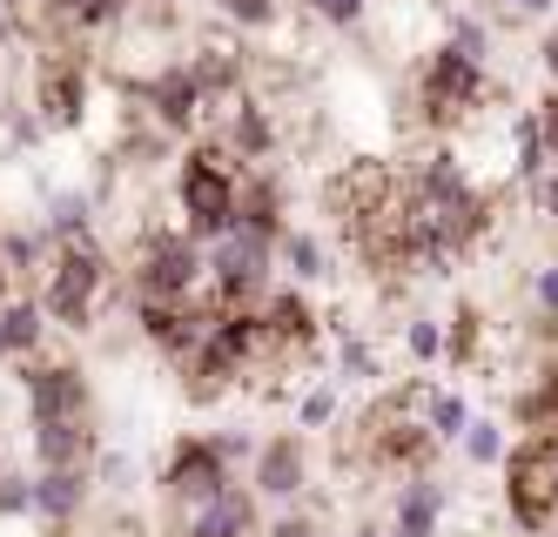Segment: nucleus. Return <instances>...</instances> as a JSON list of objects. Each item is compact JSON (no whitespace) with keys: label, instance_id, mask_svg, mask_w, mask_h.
<instances>
[{"label":"nucleus","instance_id":"9d476101","mask_svg":"<svg viewBox=\"0 0 558 537\" xmlns=\"http://www.w3.org/2000/svg\"><path fill=\"white\" fill-rule=\"evenodd\" d=\"M203 108H209V101H203V88H195L189 68H162V74L148 81V121H155L162 135H189L195 121H203Z\"/></svg>","mask_w":558,"mask_h":537},{"label":"nucleus","instance_id":"58836bf2","mask_svg":"<svg viewBox=\"0 0 558 537\" xmlns=\"http://www.w3.org/2000/svg\"><path fill=\"white\" fill-rule=\"evenodd\" d=\"M356 537H377V530H371V524H364V530H356Z\"/></svg>","mask_w":558,"mask_h":537},{"label":"nucleus","instance_id":"f8f14e48","mask_svg":"<svg viewBox=\"0 0 558 537\" xmlns=\"http://www.w3.org/2000/svg\"><path fill=\"white\" fill-rule=\"evenodd\" d=\"M276 216H283V195H276L269 175H235V235H256V242H276Z\"/></svg>","mask_w":558,"mask_h":537},{"label":"nucleus","instance_id":"39448f33","mask_svg":"<svg viewBox=\"0 0 558 537\" xmlns=\"http://www.w3.org/2000/svg\"><path fill=\"white\" fill-rule=\"evenodd\" d=\"M417 101H424V114H430V121H464L477 101H485V61L464 54L458 40L430 48L424 81H417Z\"/></svg>","mask_w":558,"mask_h":537},{"label":"nucleus","instance_id":"393cba45","mask_svg":"<svg viewBox=\"0 0 558 537\" xmlns=\"http://www.w3.org/2000/svg\"><path fill=\"white\" fill-rule=\"evenodd\" d=\"M21 511H34V498H27V477L0 471V517H21Z\"/></svg>","mask_w":558,"mask_h":537},{"label":"nucleus","instance_id":"1a4fd4ad","mask_svg":"<svg viewBox=\"0 0 558 537\" xmlns=\"http://www.w3.org/2000/svg\"><path fill=\"white\" fill-rule=\"evenodd\" d=\"M34 108H41V121H54V129H74L88 108V68L74 54H48L41 61V88H34Z\"/></svg>","mask_w":558,"mask_h":537},{"label":"nucleus","instance_id":"a878e982","mask_svg":"<svg viewBox=\"0 0 558 537\" xmlns=\"http://www.w3.org/2000/svg\"><path fill=\"white\" fill-rule=\"evenodd\" d=\"M290 269L296 276H324V249H316V235H290Z\"/></svg>","mask_w":558,"mask_h":537},{"label":"nucleus","instance_id":"f3484780","mask_svg":"<svg viewBox=\"0 0 558 537\" xmlns=\"http://www.w3.org/2000/svg\"><path fill=\"white\" fill-rule=\"evenodd\" d=\"M269 142H276V129H269V108H256V101H229V155H269Z\"/></svg>","mask_w":558,"mask_h":537},{"label":"nucleus","instance_id":"e433bc0d","mask_svg":"<svg viewBox=\"0 0 558 537\" xmlns=\"http://www.w3.org/2000/svg\"><path fill=\"white\" fill-rule=\"evenodd\" d=\"M551 504H558V471H551Z\"/></svg>","mask_w":558,"mask_h":537},{"label":"nucleus","instance_id":"c85d7f7f","mask_svg":"<svg viewBox=\"0 0 558 537\" xmlns=\"http://www.w3.org/2000/svg\"><path fill=\"white\" fill-rule=\"evenodd\" d=\"M532 129H538L545 155H558V95H545V101H538V114H532Z\"/></svg>","mask_w":558,"mask_h":537},{"label":"nucleus","instance_id":"7c9ffc66","mask_svg":"<svg viewBox=\"0 0 558 537\" xmlns=\"http://www.w3.org/2000/svg\"><path fill=\"white\" fill-rule=\"evenodd\" d=\"M485 8H498V14H511V21H525V14H545L551 0H485Z\"/></svg>","mask_w":558,"mask_h":537},{"label":"nucleus","instance_id":"dca6fc26","mask_svg":"<svg viewBox=\"0 0 558 537\" xmlns=\"http://www.w3.org/2000/svg\"><path fill=\"white\" fill-rule=\"evenodd\" d=\"M437 517H445V490L430 477L404 484V498H397V537H437Z\"/></svg>","mask_w":558,"mask_h":537},{"label":"nucleus","instance_id":"cd10ccee","mask_svg":"<svg viewBox=\"0 0 558 537\" xmlns=\"http://www.w3.org/2000/svg\"><path fill=\"white\" fill-rule=\"evenodd\" d=\"M269 537H324V524H316V511H290L269 524Z\"/></svg>","mask_w":558,"mask_h":537},{"label":"nucleus","instance_id":"6e6552de","mask_svg":"<svg viewBox=\"0 0 558 537\" xmlns=\"http://www.w3.org/2000/svg\"><path fill=\"white\" fill-rule=\"evenodd\" d=\"M27 410L34 424H88V383L74 363H41L27 369Z\"/></svg>","mask_w":558,"mask_h":537},{"label":"nucleus","instance_id":"412c9836","mask_svg":"<svg viewBox=\"0 0 558 537\" xmlns=\"http://www.w3.org/2000/svg\"><path fill=\"white\" fill-rule=\"evenodd\" d=\"M122 8L129 0H61V14L74 27H108V21H122Z\"/></svg>","mask_w":558,"mask_h":537},{"label":"nucleus","instance_id":"72a5a7b5","mask_svg":"<svg viewBox=\"0 0 558 537\" xmlns=\"http://www.w3.org/2000/svg\"><path fill=\"white\" fill-rule=\"evenodd\" d=\"M538 202H545V216H558V169L538 182Z\"/></svg>","mask_w":558,"mask_h":537},{"label":"nucleus","instance_id":"bb28decb","mask_svg":"<svg viewBox=\"0 0 558 537\" xmlns=\"http://www.w3.org/2000/svg\"><path fill=\"white\" fill-rule=\"evenodd\" d=\"M411 356L437 363V356H445V329H437V322H411Z\"/></svg>","mask_w":558,"mask_h":537},{"label":"nucleus","instance_id":"4c0bfd02","mask_svg":"<svg viewBox=\"0 0 558 537\" xmlns=\"http://www.w3.org/2000/svg\"><path fill=\"white\" fill-rule=\"evenodd\" d=\"M0 296H8V269H0Z\"/></svg>","mask_w":558,"mask_h":537},{"label":"nucleus","instance_id":"2f4dec72","mask_svg":"<svg viewBox=\"0 0 558 537\" xmlns=\"http://www.w3.org/2000/svg\"><path fill=\"white\" fill-rule=\"evenodd\" d=\"M343 363L356 369V377H377V356H371L364 343H343Z\"/></svg>","mask_w":558,"mask_h":537},{"label":"nucleus","instance_id":"2eb2a0df","mask_svg":"<svg viewBox=\"0 0 558 537\" xmlns=\"http://www.w3.org/2000/svg\"><path fill=\"white\" fill-rule=\"evenodd\" d=\"M27 498H34V511H41V517H74V511H82V498H88V477L82 471H74V464H61V471H41V477H34L27 484Z\"/></svg>","mask_w":558,"mask_h":537},{"label":"nucleus","instance_id":"9b49d317","mask_svg":"<svg viewBox=\"0 0 558 537\" xmlns=\"http://www.w3.org/2000/svg\"><path fill=\"white\" fill-rule=\"evenodd\" d=\"M310 484V450L303 437H276L256 450V490L263 498H296V490Z\"/></svg>","mask_w":558,"mask_h":537},{"label":"nucleus","instance_id":"7ed1b4c3","mask_svg":"<svg viewBox=\"0 0 558 537\" xmlns=\"http://www.w3.org/2000/svg\"><path fill=\"white\" fill-rule=\"evenodd\" d=\"M101 296H108V263L95 249V235L61 242L54 263H48V303H41V316H54L61 329H88L95 309H101Z\"/></svg>","mask_w":558,"mask_h":537},{"label":"nucleus","instance_id":"f257e3e1","mask_svg":"<svg viewBox=\"0 0 558 537\" xmlns=\"http://www.w3.org/2000/svg\"><path fill=\"white\" fill-rule=\"evenodd\" d=\"M397 188H404V209H411L430 235H445L451 256L471 249V242L492 229V202L471 188V175L458 169V155H424Z\"/></svg>","mask_w":558,"mask_h":537},{"label":"nucleus","instance_id":"f03ea898","mask_svg":"<svg viewBox=\"0 0 558 537\" xmlns=\"http://www.w3.org/2000/svg\"><path fill=\"white\" fill-rule=\"evenodd\" d=\"M235 161H229V148L222 142H195L189 148V161H182V175H175V195H182V235H195V242H216V235H229V222H235Z\"/></svg>","mask_w":558,"mask_h":537},{"label":"nucleus","instance_id":"0eeeda50","mask_svg":"<svg viewBox=\"0 0 558 537\" xmlns=\"http://www.w3.org/2000/svg\"><path fill=\"white\" fill-rule=\"evenodd\" d=\"M162 490L175 504H209V498H222L229 490V464H222V450L216 443H203V437H182L175 450H169V464H162Z\"/></svg>","mask_w":558,"mask_h":537},{"label":"nucleus","instance_id":"473e14b6","mask_svg":"<svg viewBox=\"0 0 558 537\" xmlns=\"http://www.w3.org/2000/svg\"><path fill=\"white\" fill-rule=\"evenodd\" d=\"M538 309L558 316V269H538Z\"/></svg>","mask_w":558,"mask_h":537},{"label":"nucleus","instance_id":"aec40b11","mask_svg":"<svg viewBox=\"0 0 558 537\" xmlns=\"http://www.w3.org/2000/svg\"><path fill=\"white\" fill-rule=\"evenodd\" d=\"M464 424H471L464 396H424V430L430 437H464Z\"/></svg>","mask_w":558,"mask_h":537},{"label":"nucleus","instance_id":"5701e85b","mask_svg":"<svg viewBox=\"0 0 558 537\" xmlns=\"http://www.w3.org/2000/svg\"><path fill=\"white\" fill-rule=\"evenodd\" d=\"M451 322H458V329H451V356H458V363H471V356H477V309L464 303Z\"/></svg>","mask_w":558,"mask_h":537},{"label":"nucleus","instance_id":"4be33fe9","mask_svg":"<svg viewBox=\"0 0 558 537\" xmlns=\"http://www.w3.org/2000/svg\"><path fill=\"white\" fill-rule=\"evenodd\" d=\"M464 457H471V464H498V457H505L498 424H464Z\"/></svg>","mask_w":558,"mask_h":537},{"label":"nucleus","instance_id":"c756f323","mask_svg":"<svg viewBox=\"0 0 558 537\" xmlns=\"http://www.w3.org/2000/svg\"><path fill=\"white\" fill-rule=\"evenodd\" d=\"M330 417H337L330 390H310V396H303V424H330Z\"/></svg>","mask_w":558,"mask_h":537},{"label":"nucleus","instance_id":"423d86ee","mask_svg":"<svg viewBox=\"0 0 558 537\" xmlns=\"http://www.w3.org/2000/svg\"><path fill=\"white\" fill-rule=\"evenodd\" d=\"M135 289L142 296H195L203 289V249L195 235H142V256H135Z\"/></svg>","mask_w":558,"mask_h":537},{"label":"nucleus","instance_id":"b1692460","mask_svg":"<svg viewBox=\"0 0 558 537\" xmlns=\"http://www.w3.org/2000/svg\"><path fill=\"white\" fill-rule=\"evenodd\" d=\"M310 8H316V21H330V27H356L371 0H310Z\"/></svg>","mask_w":558,"mask_h":537},{"label":"nucleus","instance_id":"6ab92c4d","mask_svg":"<svg viewBox=\"0 0 558 537\" xmlns=\"http://www.w3.org/2000/svg\"><path fill=\"white\" fill-rule=\"evenodd\" d=\"M41 303H0V356H27L34 343H41Z\"/></svg>","mask_w":558,"mask_h":537},{"label":"nucleus","instance_id":"ddd939ff","mask_svg":"<svg viewBox=\"0 0 558 537\" xmlns=\"http://www.w3.org/2000/svg\"><path fill=\"white\" fill-rule=\"evenodd\" d=\"M250 524H256V504L243 498V490H222V498L195 504L175 537H250Z\"/></svg>","mask_w":558,"mask_h":537},{"label":"nucleus","instance_id":"f704fd0d","mask_svg":"<svg viewBox=\"0 0 558 537\" xmlns=\"http://www.w3.org/2000/svg\"><path fill=\"white\" fill-rule=\"evenodd\" d=\"M538 61H545V74H551V81H558V27H551V34H545V48H538Z\"/></svg>","mask_w":558,"mask_h":537},{"label":"nucleus","instance_id":"a211bd4d","mask_svg":"<svg viewBox=\"0 0 558 537\" xmlns=\"http://www.w3.org/2000/svg\"><path fill=\"white\" fill-rule=\"evenodd\" d=\"M34 450H41V471L82 464L88 457V424H34Z\"/></svg>","mask_w":558,"mask_h":537},{"label":"nucleus","instance_id":"4468645a","mask_svg":"<svg viewBox=\"0 0 558 537\" xmlns=\"http://www.w3.org/2000/svg\"><path fill=\"white\" fill-rule=\"evenodd\" d=\"M263 322H269V337L283 343V350L310 356V343H316V316H310V303H303V296H290V289H269Z\"/></svg>","mask_w":558,"mask_h":537},{"label":"nucleus","instance_id":"c9c22d12","mask_svg":"<svg viewBox=\"0 0 558 537\" xmlns=\"http://www.w3.org/2000/svg\"><path fill=\"white\" fill-rule=\"evenodd\" d=\"M8 34H14V21H8V14H0V40H8Z\"/></svg>","mask_w":558,"mask_h":537},{"label":"nucleus","instance_id":"20e7f679","mask_svg":"<svg viewBox=\"0 0 558 537\" xmlns=\"http://www.w3.org/2000/svg\"><path fill=\"white\" fill-rule=\"evenodd\" d=\"M551 471H558V443L545 437H525L505 457V504H511V524L525 537H545L551 530Z\"/></svg>","mask_w":558,"mask_h":537}]
</instances>
